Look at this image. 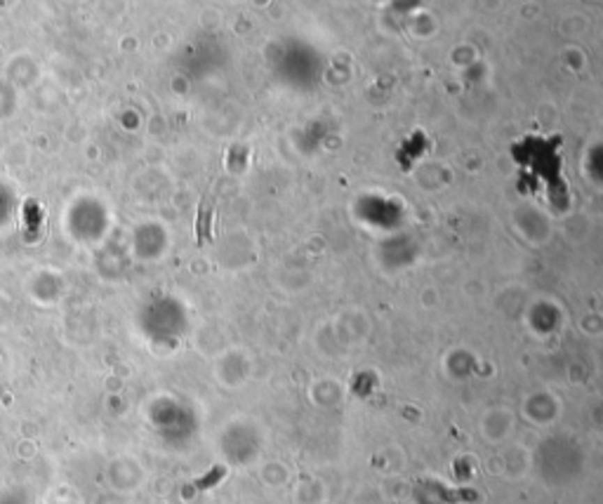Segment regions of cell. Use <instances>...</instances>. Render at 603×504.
<instances>
[{"label": "cell", "mask_w": 603, "mask_h": 504, "mask_svg": "<svg viewBox=\"0 0 603 504\" xmlns=\"http://www.w3.org/2000/svg\"><path fill=\"white\" fill-rule=\"evenodd\" d=\"M210 224H213V213H205V198L201 203V210H198V222H196V236H198V243L210 240Z\"/></svg>", "instance_id": "6da1fadb"}]
</instances>
